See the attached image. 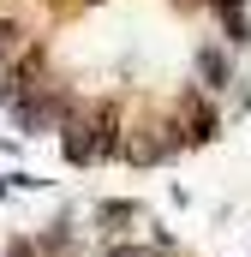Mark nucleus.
Listing matches in <instances>:
<instances>
[{"label":"nucleus","instance_id":"f257e3e1","mask_svg":"<svg viewBox=\"0 0 251 257\" xmlns=\"http://www.w3.org/2000/svg\"><path fill=\"white\" fill-rule=\"evenodd\" d=\"M66 162L72 168H96V162H114L120 156V138H126V126H120V102H90L84 114H72L66 120Z\"/></svg>","mask_w":251,"mask_h":257},{"label":"nucleus","instance_id":"f03ea898","mask_svg":"<svg viewBox=\"0 0 251 257\" xmlns=\"http://www.w3.org/2000/svg\"><path fill=\"white\" fill-rule=\"evenodd\" d=\"M180 150H186V138H180L174 120H156V126L120 138V162H126V168H162V162L180 156Z\"/></svg>","mask_w":251,"mask_h":257},{"label":"nucleus","instance_id":"7ed1b4c3","mask_svg":"<svg viewBox=\"0 0 251 257\" xmlns=\"http://www.w3.org/2000/svg\"><path fill=\"white\" fill-rule=\"evenodd\" d=\"M180 114H186V120H180L186 144H209V138L221 132V108H215L203 90H186V96H180Z\"/></svg>","mask_w":251,"mask_h":257},{"label":"nucleus","instance_id":"20e7f679","mask_svg":"<svg viewBox=\"0 0 251 257\" xmlns=\"http://www.w3.org/2000/svg\"><path fill=\"white\" fill-rule=\"evenodd\" d=\"M197 84H203L209 96H221V90L233 84V54H227L221 42H203V48H197Z\"/></svg>","mask_w":251,"mask_h":257},{"label":"nucleus","instance_id":"39448f33","mask_svg":"<svg viewBox=\"0 0 251 257\" xmlns=\"http://www.w3.org/2000/svg\"><path fill=\"white\" fill-rule=\"evenodd\" d=\"M138 221H144V209H138V203H126V197H108V203H96V227H102L108 239H126V233H138Z\"/></svg>","mask_w":251,"mask_h":257},{"label":"nucleus","instance_id":"423d86ee","mask_svg":"<svg viewBox=\"0 0 251 257\" xmlns=\"http://www.w3.org/2000/svg\"><path fill=\"white\" fill-rule=\"evenodd\" d=\"M102 257H174V245L168 239H156V245H138V239H114Z\"/></svg>","mask_w":251,"mask_h":257},{"label":"nucleus","instance_id":"0eeeda50","mask_svg":"<svg viewBox=\"0 0 251 257\" xmlns=\"http://www.w3.org/2000/svg\"><path fill=\"white\" fill-rule=\"evenodd\" d=\"M12 54H24V30L0 18V60H12Z\"/></svg>","mask_w":251,"mask_h":257}]
</instances>
